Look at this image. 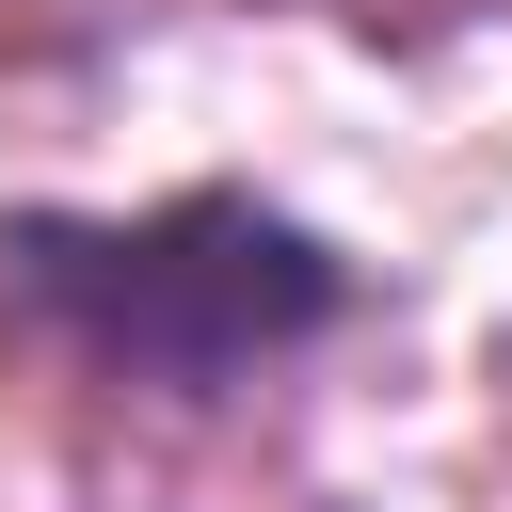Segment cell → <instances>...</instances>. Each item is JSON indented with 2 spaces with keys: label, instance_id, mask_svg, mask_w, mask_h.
<instances>
[{
  "label": "cell",
  "instance_id": "cell-1",
  "mask_svg": "<svg viewBox=\"0 0 512 512\" xmlns=\"http://www.w3.org/2000/svg\"><path fill=\"white\" fill-rule=\"evenodd\" d=\"M0 320L80 352L96 384L224 400L352 320V256L272 192H160V208H0Z\"/></svg>",
  "mask_w": 512,
  "mask_h": 512
}]
</instances>
